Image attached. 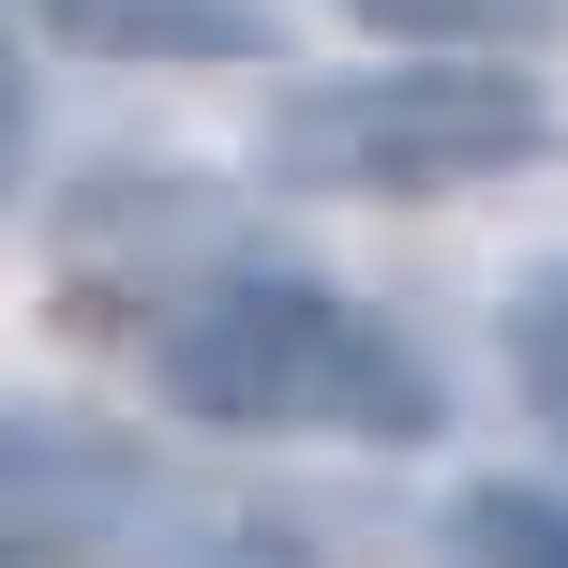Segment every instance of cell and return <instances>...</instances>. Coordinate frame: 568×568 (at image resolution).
<instances>
[{"label": "cell", "instance_id": "1", "mask_svg": "<svg viewBox=\"0 0 568 568\" xmlns=\"http://www.w3.org/2000/svg\"><path fill=\"white\" fill-rule=\"evenodd\" d=\"M150 374H165L180 419L210 434H344V449H419L434 419H449V389H434V359L389 329V314L329 300V284H210L195 314H165V344H150Z\"/></svg>", "mask_w": 568, "mask_h": 568}, {"label": "cell", "instance_id": "2", "mask_svg": "<svg viewBox=\"0 0 568 568\" xmlns=\"http://www.w3.org/2000/svg\"><path fill=\"white\" fill-rule=\"evenodd\" d=\"M554 150V105L494 60H389V75H329L284 90L270 165L314 195H464V180H509Z\"/></svg>", "mask_w": 568, "mask_h": 568}, {"label": "cell", "instance_id": "3", "mask_svg": "<svg viewBox=\"0 0 568 568\" xmlns=\"http://www.w3.org/2000/svg\"><path fill=\"white\" fill-rule=\"evenodd\" d=\"M16 16L90 60H255L270 45L255 0H16Z\"/></svg>", "mask_w": 568, "mask_h": 568}, {"label": "cell", "instance_id": "4", "mask_svg": "<svg viewBox=\"0 0 568 568\" xmlns=\"http://www.w3.org/2000/svg\"><path fill=\"white\" fill-rule=\"evenodd\" d=\"M434 568H568V494L479 479L449 524H434Z\"/></svg>", "mask_w": 568, "mask_h": 568}, {"label": "cell", "instance_id": "5", "mask_svg": "<svg viewBox=\"0 0 568 568\" xmlns=\"http://www.w3.org/2000/svg\"><path fill=\"white\" fill-rule=\"evenodd\" d=\"M344 16H374V30H419V45H524V30H554L568 0H344Z\"/></svg>", "mask_w": 568, "mask_h": 568}, {"label": "cell", "instance_id": "6", "mask_svg": "<svg viewBox=\"0 0 568 568\" xmlns=\"http://www.w3.org/2000/svg\"><path fill=\"white\" fill-rule=\"evenodd\" d=\"M509 374H524V404H539V419L568 434V255H554V270L509 300Z\"/></svg>", "mask_w": 568, "mask_h": 568}, {"label": "cell", "instance_id": "7", "mask_svg": "<svg viewBox=\"0 0 568 568\" xmlns=\"http://www.w3.org/2000/svg\"><path fill=\"white\" fill-rule=\"evenodd\" d=\"M16 150H30V75H16V45H0V180H16Z\"/></svg>", "mask_w": 568, "mask_h": 568}, {"label": "cell", "instance_id": "8", "mask_svg": "<svg viewBox=\"0 0 568 568\" xmlns=\"http://www.w3.org/2000/svg\"><path fill=\"white\" fill-rule=\"evenodd\" d=\"M0 568H45V554H16V539H0Z\"/></svg>", "mask_w": 568, "mask_h": 568}, {"label": "cell", "instance_id": "9", "mask_svg": "<svg viewBox=\"0 0 568 568\" xmlns=\"http://www.w3.org/2000/svg\"><path fill=\"white\" fill-rule=\"evenodd\" d=\"M240 568H284V554H240Z\"/></svg>", "mask_w": 568, "mask_h": 568}]
</instances>
